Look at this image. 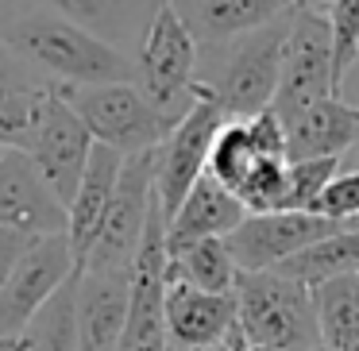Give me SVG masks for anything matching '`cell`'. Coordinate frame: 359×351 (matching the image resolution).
Segmentation results:
<instances>
[{"mask_svg":"<svg viewBox=\"0 0 359 351\" xmlns=\"http://www.w3.org/2000/svg\"><path fill=\"white\" fill-rule=\"evenodd\" d=\"M4 50L16 55L47 85L135 81V58L39 4H16V16L4 32Z\"/></svg>","mask_w":359,"mask_h":351,"instance_id":"obj_1","label":"cell"},{"mask_svg":"<svg viewBox=\"0 0 359 351\" xmlns=\"http://www.w3.org/2000/svg\"><path fill=\"white\" fill-rule=\"evenodd\" d=\"M290 16L271 20L259 32H248L232 43L201 47L197 55V85L224 109L228 120H251L271 109L278 93L282 50L290 35Z\"/></svg>","mask_w":359,"mask_h":351,"instance_id":"obj_2","label":"cell"},{"mask_svg":"<svg viewBox=\"0 0 359 351\" xmlns=\"http://www.w3.org/2000/svg\"><path fill=\"white\" fill-rule=\"evenodd\" d=\"M236 324L248 347L271 351H317V317L313 297L302 282L282 278L278 270H240L236 278Z\"/></svg>","mask_w":359,"mask_h":351,"instance_id":"obj_3","label":"cell"},{"mask_svg":"<svg viewBox=\"0 0 359 351\" xmlns=\"http://www.w3.org/2000/svg\"><path fill=\"white\" fill-rule=\"evenodd\" d=\"M81 124L89 128L93 143L112 147L116 155H147L158 151V143L174 132L178 120L158 112L155 104L143 97L135 81H112V85H58Z\"/></svg>","mask_w":359,"mask_h":351,"instance_id":"obj_4","label":"cell"},{"mask_svg":"<svg viewBox=\"0 0 359 351\" xmlns=\"http://www.w3.org/2000/svg\"><path fill=\"white\" fill-rule=\"evenodd\" d=\"M197 55H201L197 39L189 35V27L182 24V16L166 0L140 43L135 85L170 120H182L197 101Z\"/></svg>","mask_w":359,"mask_h":351,"instance_id":"obj_5","label":"cell"},{"mask_svg":"<svg viewBox=\"0 0 359 351\" xmlns=\"http://www.w3.org/2000/svg\"><path fill=\"white\" fill-rule=\"evenodd\" d=\"M325 97H336L332 93V35H328V16L317 8H302L297 4L294 16H290L278 93L271 101V112L286 128L305 109L325 101Z\"/></svg>","mask_w":359,"mask_h":351,"instance_id":"obj_6","label":"cell"},{"mask_svg":"<svg viewBox=\"0 0 359 351\" xmlns=\"http://www.w3.org/2000/svg\"><path fill=\"white\" fill-rule=\"evenodd\" d=\"M228 124L224 109L197 85V101L186 116L174 124V132L155 151V193L163 205V216L170 220L186 193L209 174V155L220 128Z\"/></svg>","mask_w":359,"mask_h":351,"instance_id":"obj_7","label":"cell"},{"mask_svg":"<svg viewBox=\"0 0 359 351\" xmlns=\"http://www.w3.org/2000/svg\"><path fill=\"white\" fill-rule=\"evenodd\" d=\"M93 135L81 124V116L66 104V97L58 93V85L47 89L39 104V116L32 124V135L24 143V155L35 163V170L43 174V181L50 186V193L70 209L74 193H78L81 178H86L89 155H93Z\"/></svg>","mask_w":359,"mask_h":351,"instance_id":"obj_8","label":"cell"},{"mask_svg":"<svg viewBox=\"0 0 359 351\" xmlns=\"http://www.w3.org/2000/svg\"><path fill=\"white\" fill-rule=\"evenodd\" d=\"M151 209H155V151L124 158L116 193H112L101 232H97L81 270H132Z\"/></svg>","mask_w":359,"mask_h":351,"instance_id":"obj_9","label":"cell"},{"mask_svg":"<svg viewBox=\"0 0 359 351\" xmlns=\"http://www.w3.org/2000/svg\"><path fill=\"white\" fill-rule=\"evenodd\" d=\"M166 289H170V247H166V216L155 193L147 232L132 259V301L120 351H166Z\"/></svg>","mask_w":359,"mask_h":351,"instance_id":"obj_10","label":"cell"},{"mask_svg":"<svg viewBox=\"0 0 359 351\" xmlns=\"http://www.w3.org/2000/svg\"><path fill=\"white\" fill-rule=\"evenodd\" d=\"M74 274H78V259H74L66 232L39 235L24 251V259L16 263V270L8 274V282L0 289V336H24V328L35 320V312Z\"/></svg>","mask_w":359,"mask_h":351,"instance_id":"obj_11","label":"cell"},{"mask_svg":"<svg viewBox=\"0 0 359 351\" xmlns=\"http://www.w3.org/2000/svg\"><path fill=\"white\" fill-rule=\"evenodd\" d=\"M340 228H348V220H332L325 212H248L224 243L240 270H278L286 259Z\"/></svg>","mask_w":359,"mask_h":351,"instance_id":"obj_12","label":"cell"},{"mask_svg":"<svg viewBox=\"0 0 359 351\" xmlns=\"http://www.w3.org/2000/svg\"><path fill=\"white\" fill-rule=\"evenodd\" d=\"M70 216L66 205L50 193L43 174L24 151H4L0 158V228H16L27 235H58Z\"/></svg>","mask_w":359,"mask_h":351,"instance_id":"obj_13","label":"cell"},{"mask_svg":"<svg viewBox=\"0 0 359 351\" xmlns=\"http://www.w3.org/2000/svg\"><path fill=\"white\" fill-rule=\"evenodd\" d=\"M236 297L205 294L186 282L166 289V351H212L236 336Z\"/></svg>","mask_w":359,"mask_h":351,"instance_id":"obj_14","label":"cell"},{"mask_svg":"<svg viewBox=\"0 0 359 351\" xmlns=\"http://www.w3.org/2000/svg\"><path fill=\"white\" fill-rule=\"evenodd\" d=\"M132 301V270H78V351H120Z\"/></svg>","mask_w":359,"mask_h":351,"instance_id":"obj_15","label":"cell"},{"mask_svg":"<svg viewBox=\"0 0 359 351\" xmlns=\"http://www.w3.org/2000/svg\"><path fill=\"white\" fill-rule=\"evenodd\" d=\"M197 47L232 43L297 8V0H170Z\"/></svg>","mask_w":359,"mask_h":351,"instance_id":"obj_16","label":"cell"},{"mask_svg":"<svg viewBox=\"0 0 359 351\" xmlns=\"http://www.w3.org/2000/svg\"><path fill=\"white\" fill-rule=\"evenodd\" d=\"M243 220H248V209L240 205V197L220 186L212 174H205L186 193L178 212L166 220V247L178 251L197 240H228Z\"/></svg>","mask_w":359,"mask_h":351,"instance_id":"obj_17","label":"cell"},{"mask_svg":"<svg viewBox=\"0 0 359 351\" xmlns=\"http://www.w3.org/2000/svg\"><path fill=\"white\" fill-rule=\"evenodd\" d=\"M359 143V104L325 97L286 124V158H344Z\"/></svg>","mask_w":359,"mask_h":351,"instance_id":"obj_18","label":"cell"},{"mask_svg":"<svg viewBox=\"0 0 359 351\" xmlns=\"http://www.w3.org/2000/svg\"><path fill=\"white\" fill-rule=\"evenodd\" d=\"M120 170H124V155H116L112 147H101V143H97L93 155H89L86 178H81L70 209H66V216H70L66 240H70V247H74L78 270H81V263H86L89 247H93L97 232H101V220H104V212H109L112 193H116Z\"/></svg>","mask_w":359,"mask_h":351,"instance_id":"obj_19","label":"cell"},{"mask_svg":"<svg viewBox=\"0 0 359 351\" xmlns=\"http://www.w3.org/2000/svg\"><path fill=\"white\" fill-rule=\"evenodd\" d=\"M27 4L58 12V16H66L70 24L86 27V32L101 35L104 43L120 47V43L135 32H140V43H143L151 20H155V12L163 8L166 0H27Z\"/></svg>","mask_w":359,"mask_h":351,"instance_id":"obj_20","label":"cell"},{"mask_svg":"<svg viewBox=\"0 0 359 351\" xmlns=\"http://www.w3.org/2000/svg\"><path fill=\"white\" fill-rule=\"evenodd\" d=\"M278 274L290 282H302L305 289H317L332 278H344V274H359V224H348L325 240L309 243L294 259H286Z\"/></svg>","mask_w":359,"mask_h":351,"instance_id":"obj_21","label":"cell"},{"mask_svg":"<svg viewBox=\"0 0 359 351\" xmlns=\"http://www.w3.org/2000/svg\"><path fill=\"white\" fill-rule=\"evenodd\" d=\"M313 317H317L320 347L355 351L359 347V274H344L325 286L309 289Z\"/></svg>","mask_w":359,"mask_h":351,"instance_id":"obj_22","label":"cell"},{"mask_svg":"<svg viewBox=\"0 0 359 351\" xmlns=\"http://www.w3.org/2000/svg\"><path fill=\"white\" fill-rule=\"evenodd\" d=\"M240 266L224 240H197L170 251V282H186L205 294H232Z\"/></svg>","mask_w":359,"mask_h":351,"instance_id":"obj_23","label":"cell"},{"mask_svg":"<svg viewBox=\"0 0 359 351\" xmlns=\"http://www.w3.org/2000/svg\"><path fill=\"white\" fill-rule=\"evenodd\" d=\"M266 158H274V155H266V151L255 143L248 120H228V124L220 128L217 143H212L209 174H212V178H217L224 189H232V193H236V189H240L243 181H248L251 174H255L259 166L266 163Z\"/></svg>","mask_w":359,"mask_h":351,"instance_id":"obj_24","label":"cell"},{"mask_svg":"<svg viewBox=\"0 0 359 351\" xmlns=\"http://www.w3.org/2000/svg\"><path fill=\"white\" fill-rule=\"evenodd\" d=\"M78 274L35 312V320L24 328L32 351H78V309H74Z\"/></svg>","mask_w":359,"mask_h":351,"instance_id":"obj_25","label":"cell"},{"mask_svg":"<svg viewBox=\"0 0 359 351\" xmlns=\"http://www.w3.org/2000/svg\"><path fill=\"white\" fill-rule=\"evenodd\" d=\"M340 178V158H302L286 170V209L282 212H317L320 197Z\"/></svg>","mask_w":359,"mask_h":351,"instance_id":"obj_26","label":"cell"},{"mask_svg":"<svg viewBox=\"0 0 359 351\" xmlns=\"http://www.w3.org/2000/svg\"><path fill=\"white\" fill-rule=\"evenodd\" d=\"M328 35H332V93L340 97L344 78L359 58V0L328 4Z\"/></svg>","mask_w":359,"mask_h":351,"instance_id":"obj_27","label":"cell"},{"mask_svg":"<svg viewBox=\"0 0 359 351\" xmlns=\"http://www.w3.org/2000/svg\"><path fill=\"white\" fill-rule=\"evenodd\" d=\"M317 212L332 220H348V224H359V170H348L325 189Z\"/></svg>","mask_w":359,"mask_h":351,"instance_id":"obj_28","label":"cell"},{"mask_svg":"<svg viewBox=\"0 0 359 351\" xmlns=\"http://www.w3.org/2000/svg\"><path fill=\"white\" fill-rule=\"evenodd\" d=\"M35 240H39V235L16 232V228H0V289H4V282H8V274L16 270V263L24 259V251L32 247Z\"/></svg>","mask_w":359,"mask_h":351,"instance_id":"obj_29","label":"cell"},{"mask_svg":"<svg viewBox=\"0 0 359 351\" xmlns=\"http://www.w3.org/2000/svg\"><path fill=\"white\" fill-rule=\"evenodd\" d=\"M12 16H16V0H0V47H4V32H8Z\"/></svg>","mask_w":359,"mask_h":351,"instance_id":"obj_30","label":"cell"},{"mask_svg":"<svg viewBox=\"0 0 359 351\" xmlns=\"http://www.w3.org/2000/svg\"><path fill=\"white\" fill-rule=\"evenodd\" d=\"M0 351H32L27 336H0Z\"/></svg>","mask_w":359,"mask_h":351,"instance_id":"obj_31","label":"cell"},{"mask_svg":"<svg viewBox=\"0 0 359 351\" xmlns=\"http://www.w3.org/2000/svg\"><path fill=\"white\" fill-rule=\"evenodd\" d=\"M228 347H232V351H271V347H248V340L240 336V328H236V336L228 340Z\"/></svg>","mask_w":359,"mask_h":351,"instance_id":"obj_32","label":"cell"},{"mask_svg":"<svg viewBox=\"0 0 359 351\" xmlns=\"http://www.w3.org/2000/svg\"><path fill=\"white\" fill-rule=\"evenodd\" d=\"M302 8H317V12H328V4H336V0H297Z\"/></svg>","mask_w":359,"mask_h":351,"instance_id":"obj_33","label":"cell"},{"mask_svg":"<svg viewBox=\"0 0 359 351\" xmlns=\"http://www.w3.org/2000/svg\"><path fill=\"white\" fill-rule=\"evenodd\" d=\"M212 351H232V347H228V343H224V347H212Z\"/></svg>","mask_w":359,"mask_h":351,"instance_id":"obj_34","label":"cell"},{"mask_svg":"<svg viewBox=\"0 0 359 351\" xmlns=\"http://www.w3.org/2000/svg\"><path fill=\"white\" fill-rule=\"evenodd\" d=\"M355 170H359V155H355Z\"/></svg>","mask_w":359,"mask_h":351,"instance_id":"obj_35","label":"cell"},{"mask_svg":"<svg viewBox=\"0 0 359 351\" xmlns=\"http://www.w3.org/2000/svg\"><path fill=\"white\" fill-rule=\"evenodd\" d=\"M0 158H4V151H0Z\"/></svg>","mask_w":359,"mask_h":351,"instance_id":"obj_36","label":"cell"}]
</instances>
